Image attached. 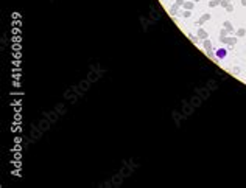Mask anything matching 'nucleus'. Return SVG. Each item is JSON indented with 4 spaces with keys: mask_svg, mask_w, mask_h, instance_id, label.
Here are the masks:
<instances>
[{
    "mask_svg": "<svg viewBox=\"0 0 246 188\" xmlns=\"http://www.w3.org/2000/svg\"><path fill=\"white\" fill-rule=\"evenodd\" d=\"M226 54H227V50H226V48H218V50H215L217 59H224Z\"/></svg>",
    "mask_w": 246,
    "mask_h": 188,
    "instance_id": "f257e3e1",
    "label": "nucleus"
}]
</instances>
